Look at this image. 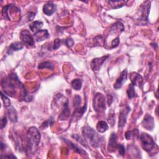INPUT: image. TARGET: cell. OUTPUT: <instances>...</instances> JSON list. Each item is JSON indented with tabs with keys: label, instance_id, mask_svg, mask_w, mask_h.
<instances>
[{
	"label": "cell",
	"instance_id": "obj_9",
	"mask_svg": "<svg viewBox=\"0 0 159 159\" xmlns=\"http://www.w3.org/2000/svg\"><path fill=\"white\" fill-rule=\"evenodd\" d=\"M142 126L147 130H152L154 127V119L149 114H146L142 122Z\"/></svg>",
	"mask_w": 159,
	"mask_h": 159
},
{
	"label": "cell",
	"instance_id": "obj_31",
	"mask_svg": "<svg viewBox=\"0 0 159 159\" xmlns=\"http://www.w3.org/2000/svg\"><path fill=\"white\" fill-rule=\"evenodd\" d=\"M119 42H120L119 38V37L116 38L112 40V41L111 42V44H110L111 48H115V47H116L119 45Z\"/></svg>",
	"mask_w": 159,
	"mask_h": 159
},
{
	"label": "cell",
	"instance_id": "obj_32",
	"mask_svg": "<svg viewBox=\"0 0 159 159\" xmlns=\"http://www.w3.org/2000/svg\"><path fill=\"white\" fill-rule=\"evenodd\" d=\"M61 43H62V40L59 39H56L54 42V49L57 50V49H59L60 47Z\"/></svg>",
	"mask_w": 159,
	"mask_h": 159
},
{
	"label": "cell",
	"instance_id": "obj_19",
	"mask_svg": "<svg viewBox=\"0 0 159 159\" xmlns=\"http://www.w3.org/2000/svg\"><path fill=\"white\" fill-rule=\"evenodd\" d=\"M8 116L10 121L13 122H16L18 119L17 112L13 107H10L8 109Z\"/></svg>",
	"mask_w": 159,
	"mask_h": 159
},
{
	"label": "cell",
	"instance_id": "obj_15",
	"mask_svg": "<svg viewBox=\"0 0 159 159\" xmlns=\"http://www.w3.org/2000/svg\"><path fill=\"white\" fill-rule=\"evenodd\" d=\"M56 11V6L51 2H49L43 7V12L47 16H52Z\"/></svg>",
	"mask_w": 159,
	"mask_h": 159
},
{
	"label": "cell",
	"instance_id": "obj_13",
	"mask_svg": "<svg viewBox=\"0 0 159 159\" xmlns=\"http://www.w3.org/2000/svg\"><path fill=\"white\" fill-rule=\"evenodd\" d=\"M70 113V111L69 105H68V100L67 99L64 103L62 111L59 117V119L61 121L66 119L69 116Z\"/></svg>",
	"mask_w": 159,
	"mask_h": 159
},
{
	"label": "cell",
	"instance_id": "obj_12",
	"mask_svg": "<svg viewBox=\"0 0 159 159\" xmlns=\"http://www.w3.org/2000/svg\"><path fill=\"white\" fill-rule=\"evenodd\" d=\"M130 79L132 84L134 86H140L143 83V78L142 76L135 72H132L130 74Z\"/></svg>",
	"mask_w": 159,
	"mask_h": 159
},
{
	"label": "cell",
	"instance_id": "obj_3",
	"mask_svg": "<svg viewBox=\"0 0 159 159\" xmlns=\"http://www.w3.org/2000/svg\"><path fill=\"white\" fill-rule=\"evenodd\" d=\"M140 144L142 148L147 152H150L152 150L155 149V144L152 137L146 133H142L140 137Z\"/></svg>",
	"mask_w": 159,
	"mask_h": 159
},
{
	"label": "cell",
	"instance_id": "obj_22",
	"mask_svg": "<svg viewBox=\"0 0 159 159\" xmlns=\"http://www.w3.org/2000/svg\"><path fill=\"white\" fill-rule=\"evenodd\" d=\"M127 94L129 99H132L137 96L135 91V86L133 85L132 83L130 84L128 86V88L127 90Z\"/></svg>",
	"mask_w": 159,
	"mask_h": 159
},
{
	"label": "cell",
	"instance_id": "obj_20",
	"mask_svg": "<svg viewBox=\"0 0 159 159\" xmlns=\"http://www.w3.org/2000/svg\"><path fill=\"white\" fill-rule=\"evenodd\" d=\"M108 124L103 121H100L98 122L96 125V129L100 133H104L108 129Z\"/></svg>",
	"mask_w": 159,
	"mask_h": 159
},
{
	"label": "cell",
	"instance_id": "obj_26",
	"mask_svg": "<svg viewBox=\"0 0 159 159\" xmlns=\"http://www.w3.org/2000/svg\"><path fill=\"white\" fill-rule=\"evenodd\" d=\"M139 132L137 129H134L132 131H127L126 132L125 137L127 140H130V139L135 137V135H138Z\"/></svg>",
	"mask_w": 159,
	"mask_h": 159
},
{
	"label": "cell",
	"instance_id": "obj_23",
	"mask_svg": "<svg viewBox=\"0 0 159 159\" xmlns=\"http://www.w3.org/2000/svg\"><path fill=\"white\" fill-rule=\"evenodd\" d=\"M71 85L75 90H80L82 86V82L80 79H75L72 82Z\"/></svg>",
	"mask_w": 159,
	"mask_h": 159
},
{
	"label": "cell",
	"instance_id": "obj_4",
	"mask_svg": "<svg viewBox=\"0 0 159 159\" xmlns=\"http://www.w3.org/2000/svg\"><path fill=\"white\" fill-rule=\"evenodd\" d=\"M93 108L96 113H101L105 111V98L101 93H97L93 99Z\"/></svg>",
	"mask_w": 159,
	"mask_h": 159
},
{
	"label": "cell",
	"instance_id": "obj_34",
	"mask_svg": "<svg viewBox=\"0 0 159 159\" xmlns=\"http://www.w3.org/2000/svg\"><path fill=\"white\" fill-rule=\"evenodd\" d=\"M53 122H54L53 117H51V119H49L47 120V121L44 122L42 124V126H43V127H48L49 125L53 124Z\"/></svg>",
	"mask_w": 159,
	"mask_h": 159
},
{
	"label": "cell",
	"instance_id": "obj_30",
	"mask_svg": "<svg viewBox=\"0 0 159 159\" xmlns=\"http://www.w3.org/2000/svg\"><path fill=\"white\" fill-rule=\"evenodd\" d=\"M117 149H118L119 153L121 155H125V153H126V148H125V147H124V145L123 144H117Z\"/></svg>",
	"mask_w": 159,
	"mask_h": 159
},
{
	"label": "cell",
	"instance_id": "obj_16",
	"mask_svg": "<svg viewBox=\"0 0 159 159\" xmlns=\"http://www.w3.org/2000/svg\"><path fill=\"white\" fill-rule=\"evenodd\" d=\"M86 103H85V106H83L82 108H77L75 110L73 114H72V119H79L84 114V113L86 110Z\"/></svg>",
	"mask_w": 159,
	"mask_h": 159
},
{
	"label": "cell",
	"instance_id": "obj_33",
	"mask_svg": "<svg viewBox=\"0 0 159 159\" xmlns=\"http://www.w3.org/2000/svg\"><path fill=\"white\" fill-rule=\"evenodd\" d=\"M65 43L68 48H71L74 44V41L72 38H68L67 40H65Z\"/></svg>",
	"mask_w": 159,
	"mask_h": 159
},
{
	"label": "cell",
	"instance_id": "obj_36",
	"mask_svg": "<svg viewBox=\"0 0 159 159\" xmlns=\"http://www.w3.org/2000/svg\"><path fill=\"white\" fill-rule=\"evenodd\" d=\"M5 158H16V157H15V156H14V155H13L11 154V155H6V156H5Z\"/></svg>",
	"mask_w": 159,
	"mask_h": 159
},
{
	"label": "cell",
	"instance_id": "obj_1",
	"mask_svg": "<svg viewBox=\"0 0 159 159\" xmlns=\"http://www.w3.org/2000/svg\"><path fill=\"white\" fill-rule=\"evenodd\" d=\"M82 134L85 141L96 148L99 146L103 139L102 136L97 134L94 129L89 126L82 127Z\"/></svg>",
	"mask_w": 159,
	"mask_h": 159
},
{
	"label": "cell",
	"instance_id": "obj_14",
	"mask_svg": "<svg viewBox=\"0 0 159 159\" xmlns=\"http://www.w3.org/2000/svg\"><path fill=\"white\" fill-rule=\"evenodd\" d=\"M117 137L116 134L114 132L111 133L109 137V143H108V150L109 152H114L117 149Z\"/></svg>",
	"mask_w": 159,
	"mask_h": 159
},
{
	"label": "cell",
	"instance_id": "obj_10",
	"mask_svg": "<svg viewBox=\"0 0 159 159\" xmlns=\"http://www.w3.org/2000/svg\"><path fill=\"white\" fill-rule=\"evenodd\" d=\"M127 70L125 69L121 72L120 77L116 80V83L114 85V88L116 90L120 89L122 87L123 83L127 80Z\"/></svg>",
	"mask_w": 159,
	"mask_h": 159
},
{
	"label": "cell",
	"instance_id": "obj_18",
	"mask_svg": "<svg viewBox=\"0 0 159 159\" xmlns=\"http://www.w3.org/2000/svg\"><path fill=\"white\" fill-rule=\"evenodd\" d=\"M65 139L64 140L67 143V144L70 146V147L72 149H73L75 152L78 153H80V154H81V155H86V154H87L85 150H83L82 148L78 147L77 145L74 144H73V142H72L71 141H70V140H67L66 139Z\"/></svg>",
	"mask_w": 159,
	"mask_h": 159
},
{
	"label": "cell",
	"instance_id": "obj_8",
	"mask_svg": "<svg viewBox=\"0 0 159 159\" xmlns=\"http://www.w3.org/2000/svg\"><path fill=\"white\" fill-rule=\"evenodd\" d=\"M109 57V55H105L99 58L94 59L91 62V67L93 71L99 70L103 64V63L106 61V60Z\"/></svg>",
	"mask_w": 159,
	"mask_h": 159
},
{
	"label": "cell",
	"instance_id": "obj_11",
	"mask_svg": "<svg viewBox=\"0 0 159 159\" xmlns=\"http://www.w3.org/2000/svg\"><path fill=\"white\" fill-rule=\"evenodd\" d=\"M33 37L34 38V40H36L37 42H40L48 39L49 38V34L48 33V31L46 29H40L39 31L34 33Z\"/></svg>",
	"mask_w": 159,
	"mask_h": 159
},
{
	"label": "cell",
	"instance_id": "obj_35",
	"mask_svg": "<svg viewBox=\"0 0 159 159\" xmlns=\"http://www.w3.org/2000/svg\"><path fill=\"white\" fill-rule=\"evenodd\" d=\"M7 117L4 116L2 119V129H3V127H5L7 126Z\"/></svg>",
	"mask_w": 159,
	"mask_h": 159
},
{
	"label": "cell",
	"instance_id": "obj_21",
	"mask_svg": "<svg viewBox=\"0 0 159 159\" xmlns=\"http://www.w3.org/2000/svg\"><path fill=\"white\" fill-rule=\"evenodd\" d=\"M43 26V23L41 21H35L34 23H33L32 24H30L29 26V28L31 29V30L33 32H38V31L40 30V29Z\"/></svg>",
	"mask_w": 159,
	"mask_h": 159
},
{
	"label": "cell",
	"instance_id": "obj_29",
	"mask_svg": "<svg viewBox=\"0 0 159 159\" xmlns=\"http://www.w3.org/2000/svg\"><path fill=\"white\" fill-rule=\"evenodd\" d=\"M81 103H82V100H81L80 96L78 95H75L74 97V99H73V104H74L75 107L76 108H79L80 106Z\"/></svg>",
	"mask_w": 159,
	"mask_h": 159
},
{
	"label": "cell",
	"instance_id": "obj_2",
	"mask_svg": "<svg viewBox=\"0 0 159 159\" xmlns=\"http://www.w3.org/2000/svg\"><path fill=\"white\" fill-rule=\"evenodd\" d=\"M41 140V134L39 130L35 127L29 129L26 136V147L29 151L35 149L39 144Z\"/></svg>",
	"mask_w": 159,
	"mask_h": 159
},
{
	"label": "cell",
	"instance_id": "obj_24",
	"mask_svg": "<svg viewBox=\"0 0 159 159\" xmlns=\"http://www.w3.org/2000/svg\"><path fill=\"white\" fill-rule=\"evenodd\" d=\"M127 2H124V1H117V2H109V4L111 5V7L113 8V9H117V8H121L122 7H123L125 3H126Z\"/></svg>",
	"mask_w": 159,
	"mask_h": 159
},
{
	"label": "cell",
	"instance_id": "obj_7",
	"mask_svg": "<svg viewBox=\"0 0 159 159\" xmlns=\"http://www.w3.org/2000/svg\"><path fill=\"white\" fill-rule=\"evenodd\" d=\"M130 111V108L128 106H127L125 108L121 110L119 113V116L118 127L119 128H122L125 126L127 121V117Z\"/></svg>",
	"mask_w": 159,
	"mask_h": 159
},
{
	"label": "cell",
	"instance_id": "obj_25",
	"mask_svg": "<svg viewBox=\"0 0 159 159\" xmlns=\"http://www.w3.org/2000/svg\"><path fill=\"white\" fill-rule=\"evenodd\" d=\"M54 65L50 62H44L42 63H41L38 67L39 69H42V68H49L51 70H54Z\"/></svg>",
	"mask_w": 159,
	"mask_h": 159
},
{
	"label": "cell",
	"instance_id": "obj_5",
	"mask_svg": "<svg viewBox=\"0 0 159 159\" xmlns=\"http://www.w3.org/2000/svg\"><path fill=\"white\" fill-rule=\"evenodd\" d=\"M150 2L148 1H146L143 3L140 8V16L139 19V21L142 24L148 22V16L150 11Z\"/></svg>",
	"mask_w": 159,
	"mask_h": 159
},
{
	"label": "cell",
	"instance_id": "obj_27",
	"mask_svg": "<svg viewBox=\"0 0 159 159\" xmlns=\"http://www.w3.org/2000/svg\"><path fill=\"white\" fill-rule=\"evenodd\" d=\"M1 96H2V100H3V103H4L5 106L6 108L10 107L11 106V101H10V99L5 95H4V93L2 91L1 92Z\"/></svg>",
	"mask_w": 159,
	"mask_h": 159
},
{
	"label": "cell",
	"instance_id": "obj_6",
	"mask_svg": "<svg viewBox=\"0 0 159 159\" xmlns=\"http://www.w3.org/2000/svg\"><path fill=\"white\" fill-rule=\"evenodd\" d=\"M20 39H21L23 44L26 45L28 47H33L34 45V42H35L34 38L33 36L31 35L30 32L27 29L23 30L21 32Z\"/></svg>",
	"mask_w": 159,
	"mask_h": 159
},
{
	"label": "cell",
	"instance_id": "obj_17",
	"mask_svg": "<svg viewBox=\"0 0 159 159\" xmlns=\"http://www.w3.org/2000/svg\"><path fill=\"white\" fill-rule=\"evenodd\" d=\"M23 45L24 44H23V42H16L11 44L8 49V51H7L8 54L10 55V54H12L13 52L15 51L21 50L24 47Z\"/></svg>",
	"mask_w": 159,
	"mask_h": 159
},
{
	"label": "cell",
	"instance_id": "obj_28",
	"mask_svg": "<svg viewBox=\"0 0 159 159\" xmlns=\"http://www.w3.org/2000/svg\"><path fill=\"white\" fill-rule=\"evenodd\" d=\"M72 137L74 138L75 139H76L78 142H79L80 143H81L82 145H83L85 147H87V142L85 141V140L84 139H82L80 136H79L77 134H73L72 135Z\"/></svg>",
	"mask_w": 159,
	"mask_h": 159
}]
</instances>
